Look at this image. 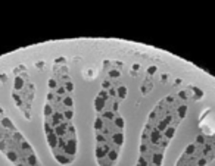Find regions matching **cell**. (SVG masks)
Returning a JSON list of instances; mask_svg holds the SVG:
<instances>
[{
	"label": "cell",
	"instance_id": "obj_1",
	"mask_svg": "<svg viewBox=\"0 0 215 166\" xmlns=\"http://www.w3.org/2000/svg\"><path fill=\"white\" fill-rule=\"evenodd\" d=\"M186 112V103H180L171 96L158 103L142 131L140 156L136 166H162L164 153Z\"/></svg>",
	"mask_w": 215,
	"mask_h": 166
},
{
	"label": "cell",
	"instance_id": "obj_2",
	"mask_svg": "<svg viewBox=\"0 0 215 166\" xmlns=\"http://www.w3.org/2000/svg\"><path fill=\"white\" fill-rule=\"evenodd\" d=\"M72 97L58 96L53 91L47 93L44 106V134L55 160L64 166L71 165L78 152V138L74 123Z\"/></svg>",
	"mask_w": 215,
	"mask_h": 166
},
{
	"label": "cell",
	"instance_id": "obj_3",
	"mask_svg": "<svg viewBox=\"0 0 215 166\" xmlns=\"http://www.w3.org/2000/svg\"><path fill=\"white\" fill-rule=\"evenodd\" d=\"M0 152L15 166H41L34 148L0 108Z\"/></svg>",
	"mask_w": 215,
	"mask_h": 166
},
{
	"label": "cell",
	"instance_id": "obj_4",
	"mask_svg": "<svg viewBox=\"0 0 215 166\" xmlns=\"http://www.w3.org/2000/svg\"><path fill=\"white\" fill-rule=\"evenodd\" d=\"M215 159V137L199 135L186 147L176 166H206Z\"/></svg>",
	"mask_w": 215,
	"mask_h": 166
},
{
	"label": "cell",
	"instance_id": "obj_5",
	"mask_svg": "<svg viewBox=\"0 0 215 166\" xmlns=\"http://www.w3.org/2000/svg\"><path fill=\"white\" fill-rule=\"evenodd\" d=\"M117 91H118V98H124L125 94H127V90H125V87H122V85H119V87L117 88Z\"/></svg>",
	"mask_w": 215,
	"mask_h": 166
},
{
	"label": "cell",
	"instance_id": "obj_6",
	"mask_svg": "<svg viewBox=\"0 0 215 166\" xmlns=\"http://www.w3.org/2000/svg\"><path fill=\"white\" fill-rule=\"evenodd\" d=\"M118 75H119V73H118L117 71H112V72H111V77H118Z\"/></svg>",
	"mask_w": 215,
	"mask_h": 166
}]
</instances>
